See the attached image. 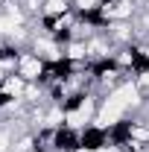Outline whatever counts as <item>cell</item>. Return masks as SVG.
<instances>
[{
  "instance_id": "cell-1",
  "label": "cell",
  "mask_w": 149,
  "mask_h": 152,
  "mask_svg": "<svg viewBox=\"0 0 149 152\" xmlns=\"http://www.w3.org/2000/svg\"><path fill=\"white\" fill-rule=\"evenodd\" d=\"M120 114H123V105H117V102H111V99H108V105L99 111L96 123H99V126H111L114 120H120Z\"/></svg>"
},
{
  "instance_id": "cell-2",
  "label": "cell",
  "mask_w": 149,
  "mask_h": 152,
  "mask_svg": "<svg viewBox=\"0 0 149 152\" xmlns=\"http://www.w3.org/2000/svg\"><path fill=\"white\" fill-rule=\"evenodd\" d=\"M134 96H137V91H134L131 85H126V88H120V91L111 96V102H117V105H123V108H126L129 102H134Z\"/></svg>"
},
{
  "instance_id": "cell-3",
  "label": "cell",
  "mask_w": 149,
  "mask_h": 152,
  "mask_svg": "<svg viewBox=\"0 0 149 152\" xmlns=\"http://www.w3.org/2000/svg\"><path fill=\"white\" fill-rule=\"evenodd\" d=\"M38 70H41V61H38V58H23V64H20V73L26 76V79L38 76Z\"/></svg>"
},
{
  "instance_id": "cell-4",
  "label": "cell",
  "mask_w": 149,
  "mask_h": 152,
  "mask_svg": "<svg viewBox=\"0 0 149 152\" xmlns=\"http://www.w3.org/2000/svg\"><path fill=\"white\" fill-rule=\"evenodd\" d=\"M105 12H108V18H126V15H129L131 9L126 6V3H117V6H108Z\"/></svg>"
},
{
  "instance_id": "cell-5",
  "label": "cell",
  "mask_w": 149,
  "mask_h": 152,
  "mask_svg": "<svg viewBox=\"0 0 149 152\" xmlns=\"http://www.w3.org/2000/svg\"><path fill=\"white\" fill-rule=\"evenodd\" d=\"M85 120H88V117H85L82 111H76V114H67V123H70V126H85Z\"/></svg>"
},
{
  "instance_id": "cell-6",
  "label": "cell",
  "mask_w": 149,
  "mask_h": 152,
  "mask_svg": "<svg viewBox=\"0 0 149 152\" xmlns=\"http://www.w3.org/2000/svg\"><path fill=\"white\" fill-rule=\"evenodd\" d=\"M47 9H50V12H61V9H64V3H61V0H50V6H47Z\"/></svg>"
},
{
  "instance_id": "cell-7",
  "label": "cell",
  "mask_w": 149,
  "mask_h": 152,
  "mask_svg": "<svg viewBox=\"0 0 149 152\" xmlns=\"http://www.w3.org/2000/svg\"><path fill=\"white\" fill-rule=\"evenodd\" d=\"M6 88H9V91H12V94H18V91H20V82H18V79H12V82H9V85H6Z\"/></svg>"
},
{
  "instance_id": "cell-8",
  "label": "cell",
  "mask_w": 149,
  "mask_h": 152,
  "mask_svg": "<svg viewBox=\"0 0 149 152\" xmlns=\"http://www.w3.org/2000/svg\"><path fill=\"white\" fill-rule=\"evenodd\" d=\"M93 3H96V0H79V6H82V9H91Z\"/></svg>"
},
{
  "instance_id": "cell-9",
  "label": "cell",
  "mask_w": 149,
  "mask_h": 152,
  "mask_svg": "<svg viewBox=\"0 0 149 152\" xmlns=\"http://www.w3.org/2000/svg\"><path fill=\"white\" fill-rule=\"evenodd\" d=\"M3 29H6V23H3V20H0V32H3Z\"/></svg>"
}]
</instances>
